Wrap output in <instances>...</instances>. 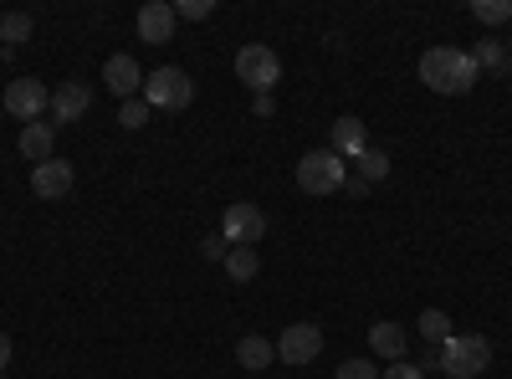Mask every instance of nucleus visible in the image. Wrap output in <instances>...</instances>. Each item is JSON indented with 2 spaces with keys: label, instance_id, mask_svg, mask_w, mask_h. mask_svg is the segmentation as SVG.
Wrapping results in <instances>:
<instances>
[{
  "label": "nucleus",
  "instance_id": "obj_1",
  "mask_svg": "<svg viewBox=\"0 0 512 379\" xmlns=\"http://www.w3.org/2000/svg\"><path fill=\"white\" fill-rule=\"evenodd\" d=\"M477 62H472V52L466 47H431L420 57V82L431 93H441V98H461V93H472L477 88Z\"/></svg>",
  "mask_w": 512,
  "mask_h": 379
},
{
  "label": "nucleus",
  "instance_id": "obj_2",
  "mask_svg": "<svg viewBox=\"0 0 512 379\" xmlns=\"http://www.w3.org/2000/svg\"><path fill=\"white\" fill-rule=\"evenodd\" d=\"M487 364H492V339H482V333H451L441 344V369L451 379H482Z\"/></svg>",
  "mask_w": 512,
  "mask_h": 379
},
{
  "label": "nucleus",
  "instance_id": "obj_3",
  "mask_svg": "<svg viewBox=\"0 0 512 379\" xmlns=\"http://www.w3.org/2000/svg\"><path fill=\"white\" fill-rule=\"evenodd\" d=\"M349 180V159H338L333 149H313L297 159V190L303 195H333V190H344Z\"/></svg>",
  "mask_w": 512,
  "mask_h": 379
},
{
  "label": "nucleus",
  "instance_id": "obj_4",
  "mask_svg": "<svg viewBox=\"0 0 512 379\" xmlns=\"http://www.w3.org/2000/svg\"><path fill=\"white\" fill-rule=\"evenodd\" d=\"M236 77L251 88V98L256 93H272L277 82H282V57L267 47V41H246V47L236 52Z\"/></svg>",
  "mask_w": 512,
  "mask_h": 379
},
{
  "label": "nucleus",
  "instance_id": "obj_5",
  "mask_svg": "<svg viewBox=\"0 0 512 379\" xmlns=\"http://www.w3.org/2000/svg\"><path fill=\"white\" fill-rule=\"evenodd\" d=\"M149 108H190V98H195V82H190V72H180V67H159V72H149L144 77V93H139Z\"/></svg>",
  "mask_w": 512,
  "mask_h": 379
},
{
  "label": "nucleus",
  "instance_id": "obj_6",
  "mask_svg": "<svg viewBox=\"0 0 512 379\" xmlns=\"http://www.w3.org/2000/svg\"><path fill=\"white\" fill-rule=\"evenodd\" d=\"M6 113L21 118V123H41V118L52 113L47 82H36V77H16V82H6Z\"/></svg>",
  "mask_w": 512,
  "mask_h": 379
},
{
  "label": "nucleus",
  "instance_id": "obj_7",
  "mask_svg": "<svg viewBox=\"0 0 512 379\" xmlns=\"http://www.w3.org/2000/svg\"><path fill=\"white\" fill-rule=\"evenodd\" d=\"M323 354V328L318 323H292V328H282V339H277V359L282 364H313Z\"/></svg>",
  "mask_w": 512,
  "mask_h": 379
},
{
  "label": "nucleus",
  "instance_id": "obj_8",
  "mask_svg": "<svg viewBox=\"0 0 512 379\" xmlns=\"http://www.w3.org/2000/svg\"><path fill=\"white\" fill-rule=\"evenodd\" d=\"M221 236H226L231 246H256V241L267 236V216H262V210H256L251 200H236V205H226Z\"/></svg>",
  "mask_w": 512,
  "mask_h": 379
},
{
  "label": "nucleus",
  "instance_id": "obj_9",
  "mask_svg": "<svg viewBox=\"0 0 512 379\" xmlns=\"http://www.w3.org/2000/svg\"><path fill=\"white\" fill-rule=\"evenodd\" d=\"M144 77H149V72H144L134 57H128V52H118V57H108V62H103V82H108V93H113V98H123V103L144 93Z\"/></svg>",
  "mask_w": 512,
  "mask_h": 379
},
{
  "label": "nucleus",
  "instance_id": "obj_10",
  "mask_svg": "<svg viewBox=\"0 0 512 379\" xmlns=\"http://www.w3.org/2000/svg\"><path fill=\"white\" fill-rule=\"evenodd\" d=\"M139 41H149V47H164V41H175V6L169 0H149V6H139Z\"/></svg>",
  "mask_w": 512,
  "mask_h": 379
},
{
  "label": "nucleus",
  "instance_id": "obj_11",
  "mask_svg": "<svg viewBox=\"0 0 512 379\" xmlns=\"http://www.w3.org/2000/svg\"><path fill=\"white\" fill-rule=\"evenodd\" d=\"M88 108H93L88 82H62V88H52V123H57V129H62V123L88 118Z\"/></svg>",
  "mask_w": 512,
  "mask_h": 379
},
{
  "label": "nucleus",
  "instance_id": "obj_12",
  "mask_svg": "<svg viewBox=\"0 0 512 379\" xmlns=\"http://www.w3.org/2000/svg\"><path fill=\"white\" fill-rule=\"evenodd\" d=\"M31 190H36L41 200H62V195L72 190V164H67V159L36 164V170H31Z\"/></svg>",
  "mask_w": 512,
  "mask_h": 379
},
{
  "label": "nucleus",
  "instance_id": "obj_13",
  "mask_svg": "<svg viewBox=\"0 0 512 379\" xmlns=\"http://www.w3.org/2000/svg\"><path fill=\"white\" fill-rule=\"evenodd\" d=\"M369 349H374L379 359H390V364H400V359L410 354V333H405L400 323H390V318H379V323L369 328Z\"/></svg>",
  "mask_w": 512,
  "mask_h": 379
},
{
  "label": "nucleus",
  "instance_id": "obj_14",
  "mask_svg": "<svg viewBox=\"0 0 512 379\" xmlns=\"http://www.w3.org/2000/svg\"><path fill=\"white\" fill-rule=\"evenodd\" d=\"M338 159H359L364 149H369V129H364V118H354V113H344L333 123V144H328Z\"/></svg>",
  "mask_w": 512,
  "mask_h": 379
},
{
  "label": "nucleus",
  "instance_id": "obj_15",
  "mask_svg": "<svg viewBox=\"0 0 512 379\" xmlns=\"http://www.w3.org/2000/svg\"><path fill=\"white\" fill-rule=\"evenodd\" d=\"M16 149H21L31 164H47V159H57V123H26L21 139H16Z\"/></svg>",
  "mask_w": 512,
  "mask_h": 379
},
{
  "label": "nucleus",
  "instance_id": "obj_16",
  "mask_svg": "<svg viewBox=\"0 0 512 379\" xmlns=\"http://www.w3.org/2000/svg\"><path fill=\"white\" fill-rule=\"evenodd\" d=\"M272 359H277V344H267L262 333H246V339L236 344V364L251 369V374H256V369H267Z\"/></svg>",
  "mask_w": 512,
  "mask_h": 379
},
{
  "label": "nucleus",
  "instance_id": "obj_17",
  "mask_svg": "<svg viewBox=\"0 0 512 379\" xmlns=\"http://www.w3.org/2000/svg\"><path fill=\"white\" fill-rule=\"evenodd\" d=\"M256 272H262V251H256V246H231L226 277H231V282H251Z\"/></svg>",
  "mask_w": 512,
  "mask_h": 379
},
{
  "label": "nucleus",
  "instance_id": "obj_18",
  "mask_svg": "<svg viewBox=\"0 0 512 379\" xmlns=\"http://www.w3.org/2000/svg\"><path fill=\"white\" fill-rule=\"evenodd\" d=\"M472 62H477V72H482V67H492V72H507V67H512V52H507L502 41L492 36V41H477V47H472Z\"/></svg>",
  "mask_w": 512,
  "mask_h": 379
},
{
  "label": "nucleus",
  "instance_id": "obj_19",
  "mask_svg": "<svg viewBox=\"0 0 512 379\" xmlns=\"http://www.w3.org/2000/svg\"><path fill=\"white\" fill-rule=\"evenodd\" d=\"M26 36H31V16L26 11H11L6 21H0V52H16Z\"/></svg>",
  "mask_w": 512,
  "mask_h": 379
},
{
  "label": "nucleus",
  "instance_id": "obj_20",
  "mask_svg": "<svg viewBox=\"0 0 512 379\" xmlns=\"http://www.w3.org/2000/svg\"><path fill=\"white\" fill-rule=\"evenodd\" d=\"M415 328H420V339H425V344H446V339H451V318H446L441 308H425Z\"/></svg>",
  "mask_w": 512,
  "mask_h": 379
},
{
  "label": "nucleus",
  "instance_id": "obj_21",
  "mask_svg": "<svg viewBox=\"0 0 512 379\" xmlns=\"http://www.w3.org/2000/svg\"><path fill=\"white\" fill-rule=\"evenodd\" d=\"M472 16L482 26H507L512 21V0H472Z\"/></svg>",
  "mask_w": 512,
  "mask_h": 379
},
{
  "label": "nucleus",
  "instance_id": "obj_22",
  "mask_svg": "<svg viewBox=\"0 0 512 379\" xmlns=\"http://www.w3.org/2000/svg\"><path fill=\"white\" fill-rule=\"evenodd\" d=\"M354 164H359V180H369V185H379L384 175H390V159H384V149H364Z\"/></svg>",
  "mask_w": 512,
  "mask_h": 379
},
{
  "label": "nucleus",
  "instance_id": "obj_23",
  "mask_svg": "<svg viewBox=\"0 0 512 379\" xmlns=\"http://www.w3.org/2000/svg\"><path fill=\"white\" fill-rule=\"evenodd\" d=\"M118 123H123V129H144V123H149V103L144 98H128L118 108Z\"/></svg>",
  "mask_w": 512,
  "mask_h": 379
},
{
  "label": "nucleus",
  "instance_id": "obj_24",
  "mask_svg": "<svg viewBox=\"0 0 512 379\" xmlns=\"http://www.w3.org/2000/svg\"><path fill=\"white\" fill-rule=\"evenodd\" d=\"M169 6H175V21H205L210 11H216L210 0H169Z\"/></svg>",
  "mask_w": 512,
  "mask_h": 379
},
{
  "label": "nucleus",
  "instance_id": "obj_25",
  "mask_svg": "<svg viewBox=\"0 0 512 379\" xmlns=\"http://www.w3.org/2000/svg\"><path fill=\"white\" fill-rule=\"evenodd\" d=\"M333 379H379V364H369V359H344Z\"/></svg>",
  "mask_w": 512,
  "mask_h": 379
},
{
  "label": "nucleus",
  "instance_id": "obj_26",
  "mask_svg": "<svg viewBox=\"0 0 512 379\" xmlns=\"http://www.w3.org/2000/svg\"><path fill=\"white\" fill-rule=\"evenodd\" d=\"M200 257L226 267V257H231V241H226V236H205V241H200Z\"/></svg>",
  "mask_w": 512,
  "mask_h": 379
},
{
  "label": "nucleus",
  "instance_id": "obj_27",
  "mask_svg": "<svg viewBox=\"0 0 512 379\" xmlns=\"http://www.w3.org/2000/svg\"><path fill=\"white\" fill-rule=\"evenodd\" d=\"M379 379H425V369L420 364H410V359H400V364H390Z\"/></svg>",
  "mask_w": 512,
  "mask_h": 379
},
{
  "label": "nucleus",
  "instance_id": "obj_28",
  "mask_svg": "<svg viewBox=\"0 0 512 379\" xmlns=\"http://www.w3.org/2000/svg\"><path fill=\"white\" fill-rule=\"evenodd\" d=\"M251 108H256V118H272V113H277V98H272V93H256Z\"/></svg>",
  "mask_w": 512,
  "mask_h": 379
},
{
  "label": "nucleus",
  "instance_id": "obj_29",
  "mask_svg": "<svg viewBox=\"0 0 512 379\" xmlns=\"http://www.w3.org/2000/svg\"><path fill=\"white\" fill-rule=\"evenodd\" d=\"M344 195H354V200H359V195H369V180H359V175H349V180H344Z\"/></svg>",
  "mask_w": 512,
  "mask_h": 379
},
{
  "label": "nucleus",
  "instance_id": "obj_30",
  "mask_svg": "<svg viewBox=\"0 0 512 379\" xmlns=\"http://www.w3.org/2000/svg\"><path fill=\"white\" fill-rule=\"evenodd\" d=\"M420 369H441V344H431V349H425V359H420Z\"/></svg>",
  "mask_w": 512,
  "mask_h": 379
},
{
  "label": "nucleus",
  "instance_id": "obj_31",
  "mask_svg": "<svg viewBox=\"0 0 512 379\" xmlns=\"http://www.w3.org/2000/svg\"><path fill=\"white\" fill-rule=\"evenodd\" d=\"M6 369H11V339L0 333V374H6Z\"/></svg>",
  "mask_w": 512,
  "mask_h": 379
},
{
  "label": "nucleus",
  "instance_id": "obj_32",
  "mask_svg": "<svg viewBox=\"0 0 512 379\" xmlns=\"http://www.w3.org/2000/svg\"><path fill=\"white\" fill-rule=\"evenodd\" d=\"M0 379H11V374H0Z\"/></svg>",
  "mask_w": 512,
  "mask_h": 379
}]
</instances>
